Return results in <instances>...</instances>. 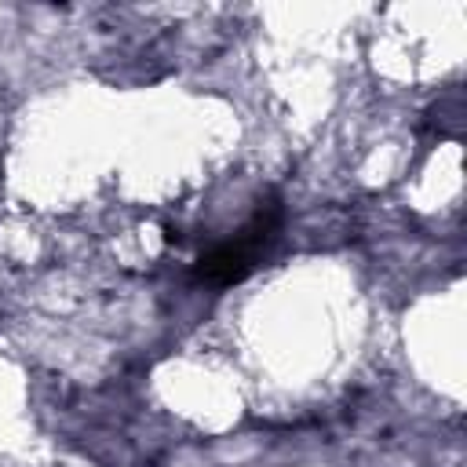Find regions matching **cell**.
I'll list each match as a JSON object with an SVG mask.
<instances>
[{"instance_id":"obj_1","label":"cell","mask_w":467,"mask_h":467,"mask_svg":"<svg viewBox=\"0 0 467 467\" xmlns=\"http://www.w3.org/2000/svg\"><path fill=\"white\" fill-rule=\"evenodd\" d=\"M281 219H285V208H281V197L270 193L266 201H259V208L252 212V219L223 244H215L212 252H204L193 266V277L201 285H215V288H226V285H237L244 281L259 255L270 252V244L277 241L281 234Z\"/></svg>"}]
</instances>
